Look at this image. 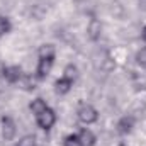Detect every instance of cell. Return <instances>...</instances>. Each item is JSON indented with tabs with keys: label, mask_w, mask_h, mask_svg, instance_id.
<instances>
[{
	"label": "cell",
	"mask_w": 146,
	"mask_h": 146,
	"mask_svg": "<svg viewBox=\"0 0 146 146\" xmlns=\"http://www.w3.org/2000/svg\"><path fill=\"white\" fill-rule=\"evenodd\" d=\"M134 127V119L131 115H124L119 122H117V133L119 134H129Z\"/></svg>",
	"instance_id": "obj_5"
},
{
	"label": "cell",
	"mask_w": 146,
	"mask_h": 146,
	"mask_svg": "<svg viewBox=\"0 0 146 146\" xmlns=\"http://www.w3.org/2000/svg\"><path fill=\"white\" fill-rule=\"evenodd\" d=\"M141 36H143V39H145V41H146V27H145V29H143V33H141Z\"/></svg>",
	"instance_id": "obj_16"
},
{
	"label": "cell",
	"mask_w": 146,
	"mask_h": 146,
	"mask_svg": "<svg viewBox=\"0 0 146 146\" xmlns=\"http://www.w3.org/2000/svg\"><path fill=\"white\" fill-rule=\"evenodd\" d=\"M65 146H83V143L80 141L78 134H70L65 138Z\"/></svg>",
	"instance_id": "obj_12"
},
{
	"label": "cell",
	"mask_w": 146,
	"mask_h": 146,
	"mask_svg": "<svg viewBox=\"0 0 146 146\" xmlns=\"http://www.w3.org/2000/svg\"><path fill=\"white\" fill-rule=\"evenodd\" d=\"M15 146H36V138L34 136H24L19 139V143Z\"/></svg>",
	"instance_id": "obj_14"
},
{
	"label": "cell",
	"mask_w": 146,
	"mask_h": 146,
	"mask_svg": "<svg viewBox=\"0 0 146 146\" xmlns=\"http://www.w3.org/2000/svg\"><path fill=\"white\" fill-rule=\"evenodd\" d=\"M10 27H12V26H10V21H9L7 17H2V15H0V37L5 36V34L10 31Z\"/></svg>",
	"instance_id": "obj_11"
},
{
	"label": "cell",
	"mask_w": 146,
	"mask_h": 146,
	"mask_svg": "<svg viewBox=\"0 0 146 146\" xmlns=\"http://www.w3.org/2000/svg\"><path fill=\"white\" fill-rule=\"evenodd\" d=\"M72 85H73L72 80H68V78L61 76L60 80H56V83H54V90H56V94H61V95H65V94H68V92H70Z\"/></svg>",
	"instance_id": "obj_7"
},
{
	"label": "cell",
	"mask_w": 146,
	"mask_h": 146,
	"mask_svg": "<svg viewBox=\"0 0 146 146\" xmlns=\"http://www.w3.org/2000/svg\"><path fill=\"white\" fill-rule=\"evenodd\" d=\"M3 76H5L7 82L15 83V82L21 80V76H22V70H21V66H7V68H3Z\"/></svg>",
	"instance_id": "obj_6"
},
{
	"label": "cell",
	"mask_w": 146,
	"mask_h": 146,
	"mask_svg": "<svg viewBox=\"0 0 146 146\" xmlns=\"http://www.w3.org/2000/svg\"><path fill=\"white\" fill-rule=\"evenodd\" d=\"M100 29H102V26H100V22L99 21H95V19H92V22H90V26H88V36L90 39H99L100 36Z\"/></svg>",
	"instance_id": "obj_9"
},
{
	"label": "cell",
	"mask_w": 146,
	"mask_h": 146,
	"mask_svg": "<svg viewBox=\"0 0 146 146\" xmlns=\"http://www.w3.org/2000/svg\"><path fill=\"white\" fill-rule=\"evenodd\" d=\"M15 122L12 121V117L9 115H3L2 117V136L5 141H12L14 136H15Z\"/></svg>",
	"instance_id": "obj_4"
},
{
	"label": "cell",
	"mask_w": 146,
	"mask_h": 146,
	"mask_svg": "<svg viewBox=\"0 0 146 146\" xmlns=\"http://www.w3.org/2000/svg\"><path fill=\"white\" fill-rule=\"evenodd\" d=\"M78 138H80V141L83 143V146H94L95 141H97L95 134H94L90 129H82L80 134H78Z\"/></svg>",
	"instance_id": "obj_8"
},
{
	"label": "cell",
	"mask_w": 146,
	"mask_h": 146,
	"mask_svg": "<svg viewBox=\"0 0 146 146\" xmlns=\"http://www.w3.org/2000/svg\"><path fill=\"white\" fill-rule=\"evenodd\" d=\"M54 56H56V51H54V46L53 44H42L41 49H39V61H37V68H36V76L39 80H44L51 68H53V63H54Z\"/></svg>",
	"instance_id": "obj_1"
},
{
	"label": "cell",
	"mask_w": 146,
	"mask_h": 146,
	"mask_svg": "<svg viewBox=\"0 0 146 146\" xmlns=\"http://www.w3.org/2000/svg\"><path fill=\"white\" fill-rule=\"evenodd\" d=\"M63 76L73 82V80L76 78V66H75V65H68V66L65 68V72H63Z\"/></svg>",
	"instance_id": "obj_13"
},
{
	"label": "cell",
	"mask_w": 146,
	"mask_h": 146,
	"mask_svg": "<svg viewBox=\"0 0 146 146\" xmlns=\"http://www.w3.org/2000/svg\"><path fill=\"white\" fill-rule=\"evenodd\" d=\"M31 110H33V114L34 115H37V114H41L44 109H48V106H46V102L42 100V99H34L33 102H31Z\"/></svg>",
	"instance_id": "obj_10"
},
{
	"label": "cell",
	"mask_w": 146,
	"mask_h": 146,
	"mask_svg": "<svg viewBox=\"0 0 146 146\" xmlns=\"http://www.w3.org/2000/svg\"><path fill=\"white\" fill-rule=\"evenodd\" d=\"M78 119H80L83 124H94V122H97V119H99V112H97L95 107L85 104V106H82V107L78 109Z\"/></svg>",
	"instance_id": "obj_3"
},
{
	"label": "cell",
	"mask_w": 146,
	"mask_h": 146,
	"mask_svg": "<svg viewBox=\"0 0 146 146\" xmlns=\"http://www.w3.org/2000/svg\"><path fill=\"white\" fill-rule=\"evenodd\" d=\"M36 122H37V126H39L41 129H44V131L51 129V127L54 126V122H56V114H54V110L49 109V107L44 109L41 114L36 115Z\"/></svg>",
	"instance_id": "obj_2"
},
{
	"label": "cell",
	"mask_w": 146,
	"mask_h": 146,
	"mask_svg": "<svg viewBox=\"0 0 146 146\" xmlns=\"http://www.w3.org/2000/svg\"><path fill=\"white\" fill-rule=\"evenodd\" d=\"M136 61H138L139 66L146 68V48H143V49L138 51V54H136Z\"/></svg>",
	"instance_id": "obj_15"
},
{
	"label": "cell",
	"mask_w": 146,
	"mask_h": 146,
	"mask_svg": "<svg viewBox=\"0 0 146 146\" xmlns=\"http://www.w3.org/2000/svg\"><path fill=\"white\" fill-rule=\"evenodd\" d=\"M119 146H126V145H119Z\"/></svg>",
	"instance_id": "obj_17"
}]
</instances>
